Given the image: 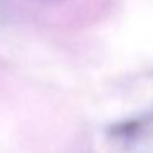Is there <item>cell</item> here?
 <instances>
[{"mask_svg": "<svg viewBox=\"0 0 153 153\" xmlns=\"http://www.w3.org/2000/svg\"><path fill=\"white\" fill-rule=\"evenodd\" d=\"M40 2H58V0H40Z\"/></svg>", "mask_w": 153, "mask_h": 153, "instance_id": "cell-1", "label": "cell"}]
</instances>
